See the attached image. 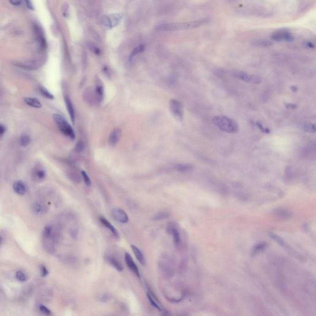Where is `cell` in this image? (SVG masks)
<instances>
[{"label": "cell", "instance_id": "cell-1", "mask_svg": "<svg viewBox=\"0 0 316 316\" xmlns=\"http://www.w3.org/2000/svg\"><path fill=\"white\" fill-rule=\"evenodd\" d=\"M210 19L208 18L201 19L190 22H181V23H171L166 24L159 25L156 28L157 31L160 32H169V31H177L183 30H190L199 28L203 25L208 24Z\"/></svg>", "mask_w": 316, "mask_h": 316}, {"label": "cell", "instance_id": "cell-2", "mask_svg": "<svg viewBox=\"0 0 316 316\" xmlns=\"http://www.w3.org/2000/svg\"><path fill=\"white\" fill-rule=\"evenodd\" d=\"M213 122L221 131L227 133H236L238 131V126L233 119L225 116H215Z\"/></svg>", "mask_w": 316, "mask_h": 316}, {"label": "cell", "instance_id": "cell-3", "mask_svg": "<svg viewBox=\"0 0 316 316\" xmlns=\"http://www.w3.org/2000/svg\"><path fill=\"white\" fill-rule=\"evenodd\" d=\"M53 118L58 129L62 133L71 140L75 139V135L74 129L63 117L59 114H54L53 116Z\"/></svg>", "mask_w": 316, "mask_h": 316}, {"label": "cell", "instance_id": "cell-4", "mask_svg": "<svg viewBox=\"0 0 316 316\" xmlns=\"http://www.w3.org/2000/svg\"><path fill=\"white\" fill-rule=\"evenodd\" d=\"M158 266L161 275L163 277L169 278L173 275L174 273V269L172 261L170 256L167 255L161 256L158 261Z\"/></svg>", "mask_w": 316, "mask_h": 316}, {"label": "cell", "instance_id": "cell-5", "mask_svg": "<svg viewBox=\"0 0 316 316\" xmlns=\"http://www.w3.org/2000/svg\"><path fill=\"white\" fill-rule=\"evenodd\" d=\"M169 109L173 117L178 121H182L183 119V106L182 103L176 99H172L169 102Z\"/></svg>", "mask_w": 316, "mask_h": 316}, {"label": "cell", "instance_id": "cell-6", "mask_svg": "<svg viewBox=\"0 0 316 316\" xmlns=\"http://www.w3.org/2000/svg\"><path fill=\"white\" fill-rule=\"evenodd\" d=\"M270 38L272 40L277 42H290L294 40L295 37L288 30L279 29L272 33Z\"/></svg>", "mask_w": 316, "mask_h": 316}, {"label": "cell", "instance_id": "cell-7", "mask_svg": "<svg viewBox=\"0 0 316 316\" xmlns=\"http://www.w3.org/2000/svg\"><path fill=\"white\" fill-rule=\"evenodd\" d=\"M122 16L120 14H111L109 15H104L101 17V23L105 27L112 29L120 22Z\"/></svg>", "mask_w": 316, "mask_h": 316}, {"label": "cell", "instance_id": "cell-8", "mask_svg": "<svg viewBox=\"0 0 316 316\" xmlns=\"http://www.w3.org/2000/svg\"><path fill=\"white\" fill-rule=\"evenodd\" d=\"M234 75L238 78L239 79L245 81L247 83L252 84H259L261 82V79L259 77L254 75H251L243 71H235L234 72Z\"/></svg>", "mask_w": 316, "mask_h": 316}, {"label": "cell", "instance_id": "cell-9", "mask_svg": "<svg viewBox=\"0 0 316 316\" xmlns=\"http://www.w3.org/2000/svg\"><path fill=\"white\" fill-rule=\"evenodd\" d=\"M111 214L113 217L120 223H127L129 221V217L127 213L122 209L119 208H114L111 211Z\"/></svg>", "mask_w": 316, "mask_h": 316}, {"label": "cell", "instance_id": "cell-10", "mask_svg": "<svg viewBox=\"0 0 316 316\" xmlns=\"http://www.w3.org/2000/svg\"><path fill=\"white\" fill-rule=\"evenodd\" d=\"M125 263H126L127 266L128 267V268L133 272L134 274H135L138 277H140V274L139 270H138V267L136 266V265L135 264V262L133 261V258L127 252H126L125 254Z\"/></svg>", "mask_w": 316, "mask_h": 316}, {"label": "cell", "instance_id": "cell-11", "mask_svg": "<svg viewBox=\"0 0 316 316\" xmlns=\"http://www.w3.org/2000/svg\"><path fill=\"white\" fill-rule=\"evenodd\" d=\"M122 135V130L120 128L116 127L110 133L109 136V145L112 147H114L116 145L117 143L119 142Z\"/></svg>", "mask_w": 316, "mask_h": 316}, {"label": "cell", "instance_id": "cell-12", "mask_svg": "<svg viewBox=\"0 0 316 316\" xmlns=\"http://www.w3.org/2000/svg\"><path fill=\"white\" fill-rule=\"evenodd\" d=\"M95 97L98 101H101L104 97V87L101 81L98 77L95 81Z\"/></svg>", "mask_w": 316, "mask_h": 316}, {"label": "cell", "instance_id": "cell-13", "mask_svg": "<svg viewBox=\"0 0 316 316\" xmlns=\"http://www.w3.org/2000/svg\"><path fill=\"white\" fill-rule=\"evenodd\" d=\"M64 101H65L66 106L68 113L70 117V119L72 121V122L74 124L75 120V110H74L73 104H72L70 99L67 97H64Z\"/></svg>", "mask_w": 316, "mask_h": 316}, {"label": "cell", "instance_id": "cell-14", "mask_svg": "<svg viewBox=\"0 0 316 316\" xmlns=\"http://www.w3.org/2000/svg\"><path fill=\"white\" fill-rule=\"evenodd\" d=\"M167 230L168 233H169L172 235L175 245L178 246L180 243V233L177 230V229L172 225H169L167 227Z\"/></svg>", "mask_w": 316, "mask_h": 316}, {"label": "cell", "instance_id": "cell-15", "mask_svg": "<svg viewBox=\"0 0 316 316\" xmlns=\"http://www.w3.org/2000/svg\"><path fill=\"white\" fill-rule=\"evenodd\" d=\"M100 220L101 222V223L105 227H106L107 229H108L111 232L113 233V235L116 237V238H119V233H118V231L110 223V222L107 220L106 219L104 218L103 217H100Z\"/></svg>", "mask_w": 316, "mask_h": 316}, {"label": "cell", "instance_id": "cell-16", "mask_svg": "<svg viewBox=\"0 0 316 316\" xmlns=\"http://www.w3.org/2000/svg\"><path fill=\"white\" fill-rule=\"evenodd\" d=\"M13 189L17 194L19 195H23L26 192L25 185L20 180H17L14 182Z\"/></svg>", "mask_w": 316, "mask_h": 316}, {"label": "cell", "instance_id": "cell-17", "mask_svg": "<svg viewBox=\"0 0 316 316\" xmlns=\"http://www.w3.org/2000/svg\"><path fill=\"white\" fill-rule=\"evenodd\" d=\"M131 248H132V250L133 251L135 256H136L137 260L138 261V262L141 265L145 266V264H146V260H145V256H144L143 254L142 253V252L140 250H139V248L138 247H136L135 245H131Z\"/></svg>", "mask_w": 316, "mask_h": 316}, {"label": "cell", "instance_id": "cell-18", "mask_svg": "<svg viewBox=\"0 0 316 316\" xmlns=\"http://www.w3.org/2000/svg\"><path fill=\"white\" fill-rule=\"evenodd\" d=\"M106 259H107L108 262L112 266L114 267L119 272H121L123 270V267L122 266V264L115 258H114L111 256H107Z\"/></svg>", "mask_w": 316, "mask_h": 316}, {"label": "cell", "instance_id": "cell-19", "mask_svg": "<svg viewBox=\"0 0 316 316\" xmlns=\"http://www.w3.org/2000/svg\"><path fill=\"white\" fill-rule=\"evenodd\" d=\"M25 103L29 106L35 108H41L42 107V104L40 100L35 98H25Z\"/></svg>", "mask_w": 316, "mask_h": 316}, {"label": "cell", "instance_id": "cell-20", "mask_svg": "<svg viewBox=\"0 0 316 316\" xmlns=\"http://www.w3.org/2000/svg\"><path fill=\"white\" fill-rule=\"evenodd\" d=\"M175 170H177L179 172H183V173H186L191 171L193 169V166L190 164H177L175 167Z\"/></svg>", "mask_w": 316, "mask_h": 316}, {"label": "cell", "instance_id": "cell-21", "mask_svg": "<svg viewBox=\"0 0 316 316\" xmlns=\"http://www.w3.org/2000/svg\"><path fill=\"white\" fill-rule=\"evenodd\" d=\"M39 91L43 97H45L48 100H53L54 99V96L44 86H40L39 87Z\"/></svg>", "mask_w": 316, "mask_h": 316}, {"label": "cell", "instance_id": "cell-22", "mask_svg": "<svg viewBox=\"0 0 316 316\" xmlns=\"http://www.w3.org/2000/svg\"><path fill=\"white\" fill-rule=\"evenodd\" d=\"M144 50H145V46L143 44H140L138 46H137L132 51V53H131V54L130 55V59L132 60L135 56H136L138 54L142 53L144 51Z\"/></svg>", "mask_w": 316, "mask_h": 316}, {"label": "cell", "instance_id": "cell-23", "mask_svg": "<svg viewBox=\"0 0 316 316\" xmlns=\"http://www.w3.org/2000/svg\"><path fill=\"white\" fill-rule=\"evenodd\" d=\"M30 142V138L27 135H23L20 138V145L22 147H25L29 145Z\"/></svg>", "mask_w": 316, "mask_h": 316}, {"label": "cell", "instance_id": "cell-24", "mask_svg": "<svg viewBox=\"0 0 316 316\" xmlns=\"http://www.w3.org/2000/svg\"><path fill=\"white\" fill-rule=\"evenodd\" d=\"M254 44L256 46L266 47L270 46L272 45V43L270 41L266 40H258L254 42Z\"/></svg>", "mask_w": 316, "mask_h": 316}, {"label": "cell", "instance_id": "cell-25", "mask_svg": "<svg viewBox=\"0 0 316 316\" xmlns=\"http://www.w3.org/2000/svg\"><path fill=\"white\" fill-rule=\"evenodd\" d=\"M170 216L169 213L167 212H160L156 214L153 217V220H163L168 218Z\"/></svg>", "mask_w": 316, "mask_h": 316}, {"label": "cell", "instance_id": "cell-26", "mask_svg": "<svg viewBox=\"0 0 316 316\" xmlns=\"http://www.w3.org/2000/svg\"><path fill=\"white\" fill-rule=\"evenodd\" d=\"M266 243H262L258 244V245H256L254 247L253 250L252 251V255L256 254L257 253H258L261 251L264 250L266 248Z\"/></svg>", "mask_w": 316, "mask_h": 316}, {"label": "cell", "instance_id": "cell-27", "mask_svg": "<svg viewBox=\"0 0 316 316\" xmlns=\"http://www.w3.org/2000/svg\"><path fill=\"white\" fill-rule=\"evenodd\" d=\"M303 129L306 132H308L309 133H314L316 132L315 125L311 124V123L305 124L303 127Z\"/></svg>", "mask_w": 316, "mask_h": 316}, {"label": "cell", "instance_id": "cell-28", "mask_svg": "<svg viewBox=\"0 0 316 316\" xmlns=\"http://www.w3.org/2000/svg\"><path fill=\"white\" fill-rule=\"evenodd\" d=\"M16 277L17 279L20 282H25L27 280V275L24 272H22L21 270L17 272Z\"/></svg>", "mask_w": 316, "mask_h": 316}, {"label": "cell", "instance_id": "cell-29", "mask_svg": "<svg viewBox=\"0 0 316 316\" xmlns=\"http://www.w3.org/2000/svg\"><path fill=\"white\" fill-rule=\"evenodd\" d=\"M269 236H270V237L272 239H273L275 241H276L280 245H281V246H284L285 245V241H283V239L281 238L278 235H275L274 233H269Z\"/></svg>", "mask_w": 316, "mask_h": 316}, {"label": "cell", "instance_id": "cell-30", "mask_svg": "<svg viewBox=\"0 0 316 316\" xmlns=\"http://www.w3.org/2000/svg\"><path fill=\"white\" fill-rule=\"evenodd\" d=\"M147 296H148V300L150 301V303L151 304V305L152 306H154L155 308H156L158 310L161 311V306H159V305L156 302V301H155V300L152 297L151 295L150 294V293H147Z\"/></svg>", "mask_w": 316, "mask_h": 316}, {"label": "cell", "instance_id": "cell-31", "mask_svg": "<svg viewBox=\"0 0 316 316\" xmlns=\"http://www.w3.org/2000/svg\"><path fill=\"white\" fill-rule=\"evenodd\" d=\"M35 177H36V179H38V180H43L45 177L46 174H45V170H43L42 169H39L35 172Z\"/></svg>", "mask_w": 316, "mask_h": 316}, {"label": "cell", "instance_id": "cell-32", "mask_svg": "<svg viewBox=\"0 0 316 316\" xmlns=\"http://www.w3.org/2000/svg\"><path fill=\"white\" fill-rule=\"evenodd\" d=\"M82 174V176L83 177V180H84V182L88 186H91V180H90V177H88V174L85 172V171H82L81 172Z\"/></svg>", "mask_w": 316, "mask_h": 316}, {"label": "cell", "instance_id": "cell-33", "mask_svg": "<svg viewBox=\"0 0 316 316\" xmlns=\"http://www.w3.org/2000/svg\"><path fill=\"white\" fill-rule=\"evenodd\" d=\"M275 213H276V214H278L280 216L282 217H288L290 216V214L287 211H285L284 209H276Z\"/></svg>", "mask_w": 316, "mask_h": 316}, {"label": "cell", "instance_id": "cell-34", "mask_svg": "<svg viewBox=\"0 0 316 316\" xmlns=\"http://www.w3.org/2000/svg\"><path fill=\"white\" fill-rule=\"evenodd\" d=\"M89 48L91 51H93L95 54L99 55L100 54V50L95 44L90 43L89 45Z\"/></svg>", "mask_w": 316, "mask_h": 316}, {"label": "cell", "instance_id": "cell-35", "mask_svg": "<svg viewBox=\"0 0 316 316\" xmlns=\"http://www.w3.org/2000/svg\"><path fill=\"white\" fill-rule=\"evenodd\" d=\"M84 149V144L82 140H79L75 146V150L77 152H81Z\"/></svg>", "mask_w": 316, "mask_h": 316}, {"label": "cell", "instance_id": "cell-36", "mask_svg": "<svg viewBox=\"0 0 316 316\" xmlns=\"http://www.w3.org/2000/svg\"><path fill=\"white\" fill-rule=\"evenodd\" d=\"M40 310L41 311V312L45 314H47V315H49V314H51V311H50L49 309H48L44 305H40Z\"/></svg>", "mask_w": 316, "mask_h": 316}, {"label": "cell", "instance_id": "cell-37", "mask_svg": "<svg viewBox=\"0 0 316 316\" xmlns=\"http://www.w3.org/2000/svg\"><path fill=\"white\" fill-rule=\"evenodd\" d=\"M111 298V295L109 293H104L100 297V300L102 302H106Z\"/></svg>", "mask_w": 316, "mask_h": 316}, {"label": "cell", "instance_id": "cell-38", "mask_svg": "<svg viewBox=\"0 0 316 316\" xmlns=\"http://www.w3.org/2000/svg\"><path fill=\"white\" fill-rule=\"evenodd\" d=\"M256 125H257V127L259 129V130H260L261 132H263L266 133H269L270 132V130H269L268 129H267L266 127H264V126H263V125L261 123H259V122H256Z\"/></svg>", "mask_w": 316, "mask_h": 316}, {"label": "cell", "instance_id": "cell-39", "mask_svg": "<svg viewBox=\"0 0 316 316\" xmlns=\"http://www.w3.org/2000/svg\"><path fill=\"white\" fill-rule=\"evenodd\" d=\"M33 209L34 212H35L36 213H40L43 210V208L42 207V206L40 204H35L34 205V206H33Z\"/></svg>", "mask_w": 316, "mask_h": 316}, {"label": "cell", "instance_id": "cell-40", "mask_svg": "<svg viewBox=\"0 0 316 316\" xmlns=\"http://www.w3.org/2000/svg\"><path fill=\"white\" fill-rule=\"evenodd\" d=\"M40 272L42 277H46L48 274V270L44 266H40Z\"/></svg>", "mask_w": 316, "mask_h": 316}, {"label": "cell", "instance_id": "cell-41", "mask_svg": "<svg viewBox=\"0 0 316 316\" xmlns=\"http://www.w3.org/2000/svg\"><path fill=\"white\" fill-rule=\"evenodd\" d=\"M22 0H9L10 3L14 6H19L21 4Z\"/></svg>", "mask_w": 316, "mask_h": 316}, {"label": "cell", "instance_id": "cell-42", "mask_svg": "<svg viewBox=\"0 0 316 316\" xmlns=\"http://www.w3.org/2000/svg\"><path fill=\"white\" fill-rule=\"evenodd\" d=\"M24 1H25V3H26V5H27V8H28L29 9H31V10H33V5H32V4L31 3L30 1V0H24Z\"/></svg>", "mask_w": 316, "mask_h": 316}, {"label": "cell", "instance_id": "cell-43", "mask_svg": "<svg viewBox=\"0 0 316 316\" xmlns=\"http://www.w3.org/2000/svg\"><path fill=\"white\" fill-rule=\"evenodd\" d=\"M6 132V127L1 124H0V135H3Z\"/></svg>", "mask_w": 316, "mask_h": 316}, {"label": "cell", "instance_id": "cell-44", "mask_svg": "<svg viewBox=\"0 0 316 316\" xmlns=\"http://www.w3.org/2000/svg\"><path fill=\"white\" fill-rule=\"evenodd\" d=\"M286 107L288 109H295L297 108V106L295 104H288L286 105Z\"/></svg>", "mask_w": 316, "mask_h": 316}, {"label": "cell", "instance_id": "cell-45", "mask_svg": "<svg viewBox=\"0 0 316 316\" xmlns=\"http://www.w3.org/2000/svg\"><path fill=\"white\" fill-rule=\"evenodd\" d=\"M306 46H307L308 47L310 48H314V44H313V43H311V42H308V43H306Z\"/></svg>", "mask_w": 316, "mask_h": 316}, {"label": "cell", "instance_id": "cell-46", "mask_svg": "<svg viewBox=\"0 0 316 316\" xmlns=\"http://www.w3.org/2000/svg\"><path fill=\"white\" fill-rule=\"evenodd\" d=\"M291 89L292 90V91H293V92H296V91L298 90L297 87V86H292L291 87Z\"/></svg>", "mask_w": 316, "mask_h": 316}, {"label": "cell", "instance_id": "cell-47", "mask_svg": "<svg viewBox=\"0 0 316 316\" xmlns=\"http://www.w3.org/2000/svg\"><path fill=\"white\" fill-rule=\"evenodd\" d=\"M2 242H3V238H2L1 236H0V246H1V243H2Z\"/></svg>", "mask_w": 316, "mask_h": 316}]
</instances>
